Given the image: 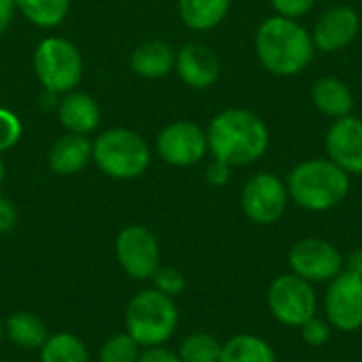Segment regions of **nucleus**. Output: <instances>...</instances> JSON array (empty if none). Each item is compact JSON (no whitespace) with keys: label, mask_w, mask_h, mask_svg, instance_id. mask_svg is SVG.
Returning <instances> with one entry per match:
<instances>
[{"label":"nucleus","mask_w":362,"mask_h":362,"mask_svg":"<svg viewBox=\"0 0 362 362\" xmlns=\"http://www.w3.org/2000/svg\"><path fill=\"white\" fill-rule=\"evenodd\" d=\"M231 0H178V13L185 25L197 32L214 30L229 15Z\"/></svg>","instance_id":"412c9836"},{"label":"nucleus","mask_w":362,"mask_h":362,"mask_svg":"<svg viewBox=\"0 0 362 362\" xmlns=\"http://www.w3.org/2000/svg\"><path fill=\"white\" fill-rule=\"evenodd\" d=\"M178 305L155 288L136 293L125 310V331L140 348L165 346L178 329Z\"/></svg>","instance_id":"20e7f679"},{"label":"nucleus","mask_w":362,"mask_h":362,"mask_svg":"<svg viewBox=\"0 0 362 362\" xmlns=\"http://www.w3.org/2000/svg\"><path fill=\"white\" fill-rule=\"evenodd\" d=\"M255 53L259 64L269 74L288 78L310 68L316 47L312 32L299 19H288L274 13L263 19L255 32Z\"/></svg>","instance_id":"f257e3e1"},{"label":"nucleus","mask_w":362,"mask_h":362,"mask_svg":"<svg viewBox=\"0 0 362 362\" xmlns=\"http://www.w3.org/2000/svg\"><path fill=\"white\" fill-rule=\"evenodd\" d=\"M59 121L72 134H91L100 125V106L87 93H68L59 102Z\"/></svg>","instance_id":"6ab92c4d"},{"label":"nucleus","mask_w":362,"mask_h":362,"mask_svg":"<svg viewBox=\"0 0 362 362\" xmlns=\"http://www.w3.org/2000/svg\"><path fill=\"white\" fill-rule=\"evenodd\" d=\"M288 189L286 182L274 172L252 174L240 195V206L246 218L255 225L267 227L276 225L288 208Z\"/></svg>","instance_id":"6e6552de"},{"label":"nucleus","mask_w":362,"mask_h":362,"mask_svg":"<svg viewBox=\"0 0 362 362\" xmlns=\"http://www.w3.org/2000/svg\"><path fill=\"white\" fill-rule=\"evenodd\" d=\"M23 17L40 28H53L62 23L70 11V0H15Z\"/></svg>","instance_id":"b1692460"},{"label":"nucleus","mask_w":362,"mask_h":362,"mask_svg":"<svg viewBox=\"0 0 362 362\" xmlns=\"http://www.w3.org/2000/svg\"><path fill=\"white\" fill-rule=\"evenodd\" d=\"M4 362H11V361H4Z\"/></svg>","instance_id":"4c0bfd02"},{"label":"nucleus","mask_w":362,"mask_h":362,"mask_svg":"<svg viewBox=\"0 0 362 362\" xmlns=\"http://www.w3.org/2000/svg\"><path fill=\"white\" fill-rule=\"evenodd\" d=\"M346 257L341 250L322 238L297 240L288 250L291 274L308 280L310 284H329L344 272Z\"/></svg>","instance_id":"1a4fd4ad"},{"label":"nucleus","mask_w":362,"mask_h":362,"mask_svg":"<svg viewBox=\"0 0 362 362\" xmlns=\"http://www.w3.org/2000/svg\"><path fill=\"white\" fill-rule=\"evenodd\" d=\"M93 161L104 174L129 180L148 168L151 148L144 138L132 129H108L93 144Z\"/></svg>","instance_id":"39448f33"},{"label":"nucleus","mask_w":362,"mask_h":362,"mask_svg":"<svg viewBox=\"0 0 362 362\" xmlns=\"http://www.w3.org/2000/svg\"><path fill=\"white\" fill-rule=\"evenodd\" d=\"M312 104L314 108L329 117V119H341L352 115L354 110V93L350 85L339 76H320L312 87Z\"/></svg>","instance_id":"dca6fc26"},{"label":"nucleus","mask_w":362,"mask_h":362,"mask_svg":"<svg viewBox=\"0 0 362 362\" xmlns=\"http://www.w3.org/2000/svg\"><path fill=\"white\" fill-rule=\"evenodd\" d=\"M34 70L45 89L53 93L72 91L83 78V57L66 38H45L34 53Z\"/></svg>","instance_id":"423d86ee"},{"label":"nucleus","mask_w":362,"mask_h":362,"mask_svg":"<svg viewBox=\"0 0 362 362\" xmlns=\"http://www.w3.org/2000/svg\"><path fill=\"white\" fill-rule=\"evenodd\" d=\"M38 352L40 362H89V352L83 339L68 331L51 333Z\"/></svg>","instance_id":"5701e85b"},{"label":"nucleus","mask_w":362,"mask_h":362,"mask_svg":"<svg viewBox=\"0 0 362 362\" xmlns=\"http://www.w3.org/2000/svg\"><path fill=\"white\" fill-rule=\"evenodd\" d=\"M327 157L348 176L362 174V119L348 115L335 119L325 136Z\"/></svg>","instance_id":"4468645a"},{"label":"nucleus","mask_w":362,"mask_h":362,"mask_svg":"<svg viewBox=\"0 0 362 362\" xmlns=\"http://www.w3.org/2000/svg\"><path fill=\"white\" fill-rule=\"evenodd\" d=\"M361 32V15L350 4H335L322 11L314 23L312 40L320 53H339L348 49Z\"/></svg>","instance_id":"ddd939ff"},{"label":"nucleus","mask_w":362,"mask_h":362,"mask_svg":"<svg viewBox=\"0 0 362 362\" xmlns=\"http://www.w3.org/2000/svg\"><path fill=\"white\" fill-rule=\"evenodd\" d=\"M138 362H182L178 352H172L170 348L163 346H155V348H144L140 352Z\"/></svg>","instance_id":"473e14b6"},{"label":"nucleus","mask_w":362,"mask_h":362,"mask_svg":"<svg viewBox=\"0 0 362 362\" xmlns=\"http://www.w3.org/2000/svg\"><path fill=\"white\" fill-rule=\"evenodd\" d=\"M299 333H301L303 344H308L310 348H322V346L329 344L331 333H333V327L329 325L327 318L312 316L308 322H303V325L299 327Z\"/></svg>","instance_id":"cd10ccee"},{"label":"nucleus","mask_w":362,"mask_h":362,"mask_svg":"<svg viewBox=\"0 0 362 362\" xmlns=\"http://www.w3.org/2000/svg\"><path fill=\"white\" fill-rule=\"evenodd\" d=\"M15 11H17L15 0H0V34L11 25Z\"/></svg>","instance_id":"f704fd0d"},{"label":"nucleus","mask_w":362,"mask_h":362,"mask_svg":"<svg viewBox=\"0 0 362 362\" xmlns=\"http://www.w3.org/2000/svg\"><path fill=\"white\" fill-rule=\"evenodd\" d=\"M49 335L45 320L32 312H13L4 320V337L19 350H40Z\"/></svg>","instance_id":"aec40b11"},{"label":"nucleus","mask_w":362,"mask_h":362,"mask_svg":"<svg viewBox=\"0 0 362 362\" xmlns=\"http://www.w3.org/2000/svg\"><path fill=\"white\" fill-rule=\"evenodd\" d=\"M223 344L206 331H195L180 341L178 356L182 362H221Z\"/></svg>","instance_id":"393cba45"},{"label":"nucleus","mask_w":362,"mask_h":362,"mask_svg":"<svg viewBox=\"0 0 362 362\" xmlns=\"http://www.w3.org/2000/svg\"><path fill=\"white\" fill-rule=\"evenodd\" d=\"M284 182L291 202L308 212H329L344 204L350 193V176L329 157L297 163Z\"/></svg>","instance_id":"7ed1b4c3"},{"label":"nucleus","mask_w":362,"mask_h":362,"mask_svg":"<svg viewBox=\"0 0 362 362\" xmlns=\"http://www.w3.org/2000/svg\"><path fill=\"white\" fill-rule=\"evenodd\" d=\"M159 157L176 168H189L199 163L208 153V136L193 121H174L165 125L157 136Z\"/></svg>","instance_id":"f8f14e48"},{"label":"nucleus","mask_w":362,"mask_h":362,"mask_svg":"<svg viewBox=\"0 0 362 362\" xmlns=\"http://www.w3.org/2000/svg\"><path fill=\"white\" fill-rule=\"evenodd\" d=\"M325 318L333 331L356 333L362 329V278L341 272L325 293Z\"/></svg>","instance_id":"9b49d317"},{"label":"nucleus","mask_w":362,"mask_h":362,"mask_svg":"<svg viewBox=\"0 0 362 362\" xmlns=\"http://www.w3.org/2000/svg\"><path fill=\"white\" fill-rule=\"evenodd\" d=\"M151 280H153L155 291H159V293H163L165 297H172V299L182 295L185 288H187V280H185L182 272L176 269V267H161L159 265V269L153 274Z\"/></svg>","instance_id":"bb28decb"},{"label":"nucleus","mask_w":362,"mask_h":362,"mask_svg":"<svg viewBox=\"0 0 362 362\" xmlns=\"http://www.w3.org/2000/svg\"><path fill=\"white\" fill-rule=\"evenodd\" d=\"M129 64H132V70L144 78H161L174 70L176 53L163 40H148L134 49Z\"/></svg>","instance_id":"a211bd4d"},{"label":"nucleus","mask_w":362,"mask_h":362,"mask_svg":"<svg viewBox=\"0 0 362 362\" xmlns=\"http://www.w3.org/2000/svg\"><path fill=\"white\" fill-rule=\"evenodd\" d=\"M208 153L231 168L257 163L269 148L267 123L248 108L221 110L206 129Z\"/></svg>","instance_id":"f03ea898"},{"label":"nucleus","mask_w":362,"mask_h":362,"mask_svg":"<svg viewBox=\"0 0 362 362\" xmlns=\"http://www.w3.org/2000/svg\"><path fill=\"white\" fill-rule=\"evenodd\" d=\"M358 2H362V0H358Z\"/></svg>","instance_id":"58836bf2"},{"label":"nucleus","mask_w":362,"mask_h":362,"mask_svg":"<svg viewBox=\"0 0 362 362\" xmlns=\"http://www.w3.org/2000/svg\"><path fill=\"white\" fill-rule=\"evenodd\" d=\"M2 178H4V163H2V159H0V182H2Z\"/></svg>","instance_id":"e433bc0d"},{"label":"nucleus","mask_w":362,"mask_h":362,"mask_svg":"<svg viewBox=\"0 0 362 362\" xmlns=\"http://www.w3.org/2000/svg\"><path fill=\"white\" fill-rule=\"evenodd\" d=\"M89 159H93V144H89L83 134L68 132L66 136L55 140L49 151V165L55 174L62 176L78 174L81 170H85Z\"/></svg>","instance_id":"f3484780"},{"label":"nucleus","mask_w":362,"mask_h":362,"mask_svg":"<svg viewBox=\"0 0 362 362\" xmlns=\"http://www.w3.org/2000/svg\"><path fill=\"white\" fill-rule=\"evenodd\" d=\"M115 255L121 269L134 280H151L161 263L159 242L144 225L123 227L115 242Z\"/></svg>","instance_id":"9d476101"},{"label":"nucleus","mask_w":362,"mask_h":362,"mask_svg":"<svg viewBox=\"0 0 362 362\" xmlns=\"http://www.w3.org/2000/svg\"><path fill=\"white\" fill-rule=\"evenodd\" d=\"M208 185L212 187H225L229 180H231V165H227L225 161H218L212 157V161L206 165V172H204Z\"/></svg>","instance_id":"7c9ffc66"},{"label":"nucleus","mask_w":362,"mask_h":362,"mask_svg":"<svg viewBox=\"0 0 362 362\" xmlns=\"http://www.w3.org/2000/svg\"><path fill=\"white\" fill-rule=\"evenodd\" d=\"M344 269L362 278V246L350 250V255H348L346 261H344Z\"/></svg>","instance_id":"72a5a7b5"},{"label":"nucleus","mask_w":362,"mask_h":362,"mask_svg":"<svg viewBox=\"0 0 362 362\" xmlns=\"http://www.w3.org/2000/svg\"><path fill=\"white\" fill-rule=\"evenodd\" d=\"M21 138V123L17 115L6 108H0V153L13 148Z\"/></svg>","instance_id":"c85d7f7f"},{"label":"nucleus","mask_w":362,"mask_h":362,"mask_svg":"<svg viewBox=\"0 0 362 362\" xmlns=\"http://www.w3.org/2000/svg\"><path fill=\"white\" fill-rule=\"evenodd\" d=\"M267 308L269 314L284 327L299 329L318 310V295L314 284L295 276L282 274L272 280L267 288Z\"/></svg>","instance_id":"0eeeda50"},{"label":"nucleus","mask_w":362,"mask_h":362,"mask_svg":"<svg viewBox=\"0 0 362 362\" xmlns=\"http://www.w3.org/2000/svg\"><path fill=\"white\" fill-rule=\"evenodd\" d=\"M221 362H278V356L263 337L240 333L223 344Z\"/></svg>","instance_id":"4be33fe9"},{"label":"nucleus","mask_w":362,"mask_h":362,"mask_svg":"<svg viewBox=\"0 0 362 362\" xmlns=\"http://www.w3.org/2000/svg\"><path fill=\"white\" fill-rule=\"evenodd\" d=\"M142 348L125 331L108 337L100 348V362H138Z\"/></svg>","instance_id":"a878e982"},{"label":"nucleus","mask_w":362,"mask_h":362,"mask_svg":"<svg viewBox=\"0 0 362 362\" xmlns=\"http://www.w3.org/2000/svg\"><path fill=\"white\" fill-rule=\"evenodd\" d=\"M17 225V208L4 195H0V235L13 231Z\"/></svg>","instance_id":"2f4dec72"},{"label":"nucleus","mask_w":362,"mask_h":362,"mask_svg":"<svg viewBox=\"0 0 362 362\" xmlns=\"http://www.w3.org/2000/svg\"><path fill=\"white\" fill-rule=\"evenodd\" d=\"M4 339V318L0 316V341Z\"/></svg>","instance_id":"c9c22d12"},{"label":"nucleus","mask_w":362,"mask_h":362,"mask_svg":"<svg viewBox=\"0 0 362 362\" xmlns=\"http://www.w3.org/2000/svg\"><path fill=\"white\" fill-rule=\"evenodd\" d=\"M176 72L191 89H208L221 76V59L204 42H187L176 53Z\"/></svg>","instance_id":"2eb2a0df"},{"label":"nucleus","mask_w":362,"mask_h":362,"mask_svg":"<svg viewBox=\"0 0 362 362\" xmlns=\"http://www.w3.org/2000/svg\"><path fill=\"white\" fill-rule=\"evenodd\" d=\"M318 0H269L276 15L288 17V19H301L314 11Z\"/></svg>","instance_id":"c756f323"}]
</instances>
